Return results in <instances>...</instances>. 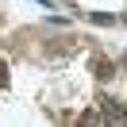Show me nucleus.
<instances>
[{"instance_id":"nucleus-1","label":"nucleus","mask_w":127,"mask_h":127,"mask_svg":"<svg viewBox=\"0 0 127 127\" xmlns=\"http://www.w3.org/2000/svg\"><path fill=\"white\" fill-rule=\"evenodd\" d=\"M100 116L108 119V127H127V108L119 96H100Z\"/></svg>"},{"instance_id":"nucleus-2","label":"nucleus","mask_w":127,"mask_h":127,"mask_svg":"<svg viewBox=\"0 0 127 127\" xmlns=\"http://www.w3.org/2000/svg\"><path fill=\"white\" fill-rule=\"evenodd\" d=\"M93 73H96V77H100V81H108L112 73H116V65H112L108 58H93Z\"/></svg>"},{"instance_id":"nucleus-3","label":"nucleus","mask_w":127,"mask_h":127,"mask_svg":"<svg viewBox=\"0 0 127 127\" xmlns=\"http://www.w3.org/2000/svg\"><path fill=\"white\" fill-rule=\"evenodd\" d=\"M77 127H104V123H100V108H93V112H85V116L77 119Z\"/></svg>"},{"instance_id":"nucleus-4","label":"nucleus","mask_w":127,"mask_h":127,"mask_svg":"<svg viewBox=\"0 0 127 127\" xmlns=\"http://www.w3.org/2000/svg\"><path fill=\"white\" fill-rule=\"evenodd\" d=\"M0 85H8V65L0 62Z\"/></svg>"},{"instance_id":"nucleus-5","label":"nucleus","mask_w":127,"mask_h":127,"mask_svg":"<svg viewBox=\"0 0 127 127\" xmlns=\"http://www.w3.org/2000/svg\"><path fill=\"white\" fill-rule=\"evenodd\" d=\"M123 65H127V54H123Z\"/></svg>"}]
</instances>
